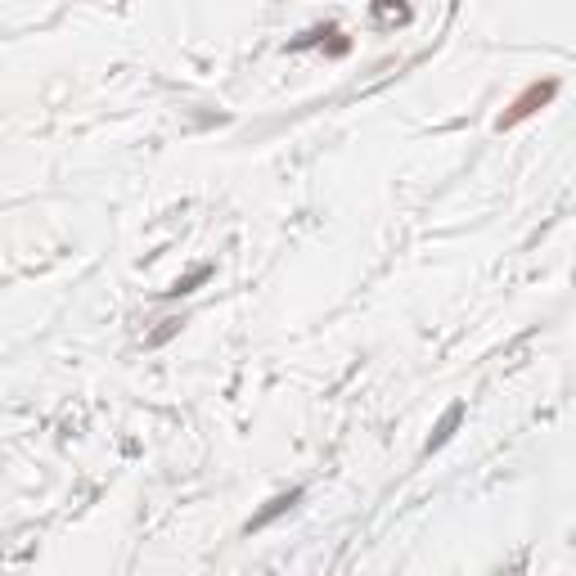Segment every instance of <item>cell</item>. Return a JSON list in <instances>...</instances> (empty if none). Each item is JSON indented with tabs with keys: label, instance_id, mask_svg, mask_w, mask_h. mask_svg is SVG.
Instances as JSON below:
<instances>
[{
	"label": "cell",
	"instance_id": "6da1fadb",
	"mask_svg": "<svg viewBox=\"0 0 576 576\" xmlns=\"http://www.w3.org/2000/svg\"><path fill=\"white\" fill-rule=\"evenodd\" d=\"M554 95H558V81H545V86H531L527 95H518V99H513V113H504L495 126H500V131H509V126H518L522 117H531V113H536V108H545Z\"/></svg>",
	"mask_w": 576,
	"mask_h": 576
}]
</instances>
